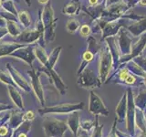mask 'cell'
Instances as JSON below:
<instances>
[{
    "instance_id": "1",
    "label": "cell",
    "mask_w": 146,
    "mask_h": 137,
    "mask_svg": "<svg viewBox=\"0 0 146 137\" xmlns=\"http://www.w3.org/2000/svg\"><path fill=\"white\" fill-rule=\"evenodd\" d=\"M43 129L45 134L48 137H62L66 129V125L60 121L46 118L43 122Z\"/></svg>"
},
{
    "instance_id": "4",
    "label": "cell",
    "mask_w": 146,
    "mask_h": 137,
    "mask_svg": "<svg viewBox=\"0 0 146 137\" xmlns=\"http://www.w3.org/2000/svg\"><path fill=\"white\" fill-rule=\"evenodd\" d=\"M25 117H26V119H27V120L31 121L32 119H33V118L35 117V114H34V112H32V111H29V112H27L26 113Z\"/></svg>"
},
{
    "instance_id": "5",
    "label": "cell",
    "mask_w": 146,
    "mask_h": 137,
    "mask_svg": "<svg viewBox=\"0 0 146 137\" xmlns=\"http://www.w3.org/2000/svg\"><path fill=\"white\" fill-rule=\"evenodd\" d=\"M7 132V129L6 127H5V126L0 127V135H1V136L6 135Z\"/></svg>"
},
{
    "instance_id": "7",
    "label": "cell",
    "mask_w": 146,
    "mask_h": 137,
    "mask_svg": "<svg viewBox=\"0 0 146 137\" xmlns=\"http://www.w3.org/2000/svg\"><path fill=\"white\" fill-rule=\"evenodd\" d=\"M125 80H126V81L128 82V83H133V82H134V78H132L131 76H129Z\"/></svg>"
},
{
    "instance_id": "8",
    "label": "cell",
    "mask_w": 146,
    "mask_h": 137,
    "mask_svg": "<svg viewBox=\"0 0 146 137\" xmlns=\"http://www.w3.org/2000/svg\"><path fill=\"white\" fill-rule=\"evenodd\" d=\"M18 137H27V135H26V134L25 132H21V134L18 135Z\"/></svg>"
},
{
    "instance_id": "6",
    "label": "cell",
    "mask_w": 146,
    "mask_h": 137,
    "mask_svg": "<svg viewBox=\"0 0 146 137\" xmlns=\"http://www.w3.org/2000/svg\"><path fill=\"white\" fill-rule=\"evenodd\" d=\"M89 27H87V26H84L83 27H82V29H81V34L82 35H86V34H88L89 33Z\"/></svg>"
},
{
    "instance_id": "10",
    "label": "cell",
    "mask_w": 146,
    "mask_h": 137,
    "mask_svg": "<svg viewBox=\"0 0 146 137\" xmlns=\"http://www.w3.org/2000/svg\"><path fill=\"white\" fill-rule=\"evenodd\" d=\"M141 3L143 4V5H145V4H146V0H141Z\"/></svg>"
},
{
    "instance_id": "2",
    "label": "cell",
    "mask_w": 146,
    "mask_h": 137,
    "mask_svg": "<svg viewBox=\"0 0 146 137\" xmlns=\"http://www.w3.org/2000/svg\"><path fill=\"white\" fill-rule=\"evenodd\" d=\"M79 106L77 105H68V104H64V105H59V106H55L51 108H48L44 110V111H41V112H70L73 109H77Z\"/></svg>"
},
{
    "instance_id": "9",
    "label": "cell",
    "mask_w": 146,
    "mask_h": 137,
    "mask_svg": "<svg viewBox=\"0 0 146 137\" xmlns=\"http://www.w3.org/2000/svg\"><path fill=\"white\" fill-rule=\"evenodd\" d=\"M90 3H91V4H94V3H97V0H90Z\"/></svg>"
},
{
    "instance_id": "3",
    "label": "cell",
    "mask_w": 146,
    "mask_h": 137,
    "mask_svg": "<svg viewBox=\"0 0 146 137\" xmlns=\"http://www.w3.org/2000/svg\"><path fill=\"white\" fill-rule=\"evenodd\" d=\"M68 125L70 126L71 130L74 132V134H76V130L78 127V114L77 113H74L70 116V119H68Z\"/></svg>"
}]
</instances>
